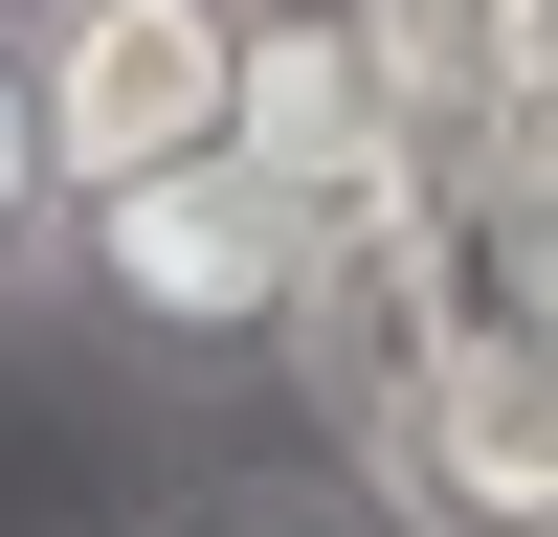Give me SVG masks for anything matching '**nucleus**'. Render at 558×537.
Wrapping results in <instances>:
<instances>
[{"instance_id": "obj_1", "label": "nucleus", "mask_w": 558, "mask_h": 537, "mask_svg": "<svg viewBox=\"0 0 558 537\" xmlns=\"http://www.w3.org/2000/svg\"><path fill=\"white\" fill-rule=\"evenodd\" d=\"M45 336L112 358L134 403H246L313 358V202L246 157H157V179H89L45 224Z\"/></svg>"}, {"instance_id": "obj_2", "label": "nucleus", "mask_w": 558, "mask_h": 537, "mask_svg": "<svg viewBox=\"0 0 558 537\" xmlns=\"http://www.w3.org/2000/svg\"><path fill=\"white\" fill-rule=\"evenodd\" d=\"M23 45H45L68 202L157 179V157H223V112H246V0H23Z\"/></svg>"}, {"instance_id": "obj_3", "label": "nucleus", "mask_w": 558, "mask_h": 537, "mask_svg": "<svg viewBox=\"0 0 558 537\" xmlns=\"http://www.w3.org/2000/svg\"><path fill=\"white\" fill-rule=\"evenodd\" d=\"M223 157H246V179H291L313 224H357V202H402V179H447L425 134H402L380 45H357L336 0H246V112H223Z\"/></svg>"}, {"instance_id": "obj_4", "label": "nucleus", "mask_w": 558, "mask_h": 537, "mask_svg": "<svg viewBox=\"0 0 558 537\" xmlns=\"http://www.w3.org/2000/svg\"><path fill=\"white\" fill-rule=\"evenodd\" d=\"M357 45H380V90H402V134H425L447 179L492 157V112L558 68V0H336Z\"/></svg>"}, {"instance_id": "obj_5", "label": "nucleus", "mask_w": 558, "mask_h": 537, "mask_svg": "<svg viewBox=\"0 0 558 537\" xmlns=\"http://www.w3.org/2000/svg\"><path fill=\"white\" fill-rule=\"evenodd\" d=\"M68 224V134H45V45L0 23V247H45Z\"/></svg>"}, {"instance_id": "obj_6", "label": "nucleus", "mask_w": 558, "mask_h": 537, "mask_svg": "<svg viewBox=\"0 0 558 537\" xmlns=\"http://www.w3.org/2000/svg\"><path fill=\"white\" fill-rule=\"evenodd\" d=\"M134 537H336V470H202L179 515H134Z\"/></svg>"}, {"instance_id": "obj_7", "label": "nucleus", "mask_w": 558, "mask_h": 537, "mask_svg": "<svg viewBox=\"0 0 558 537\" xmlns=\"http://www.w3.org/2000/svg\"><path fill=\"white\" fill-rule=\"evenodd\" d=\"M336 537H447V515H425V492H380V470L336 448Z\"/></svg>"}, {"instance_id": "obj_8", "label": "nucleus", "mask_w": 558, "mask_h": 537, "mask_svg": "<svg viewBox=\"0 0 558 537\" xmlns=\"http://www.w3.org/2000/svg\"><path fill=\"white\" fill-rule=\"evenodd\" d=\"M0 336H45V247H0Z\"/></svg>"}, {"instance_id": "obj_9", "label": "nucleus", "mask_w": 558, "mask_h": 537, "mask_svg": "<svg viewBox=\"0 0 558 537\" xmlns=\"http://www.w3.org/2000/svg\"><path fill=\"white\" fill-rule=\"evenodd\" d=\"M0 23H23V0H0Z\"/></svg>"}]
</instances>
